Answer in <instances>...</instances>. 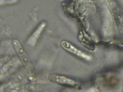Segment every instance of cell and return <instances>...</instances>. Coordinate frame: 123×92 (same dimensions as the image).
Wrapping results in <instances>:
<instances>
[{
	"label": "cell",
	"mask_w": 123,
	"mask_h": 92,
	"mask_svg": "<svg viewBox=\"0 0 123 92\" xmlns=\"http://www.w3.org/2000/svg\"><path fill=\"white\" fill-rule=\"evenodd\" d=\"M12 44L14 50L27 73L33 77H36L37 75V71L34 65L20 41L17 39H14L12 41Z\"/></svg>",
	"instance_id": "1"
},
{
	"label": "cell",
	"mask_w": 123,
	"mask_h": 92,
	"mask_svg": "<svg viewBox=\"0 0 123 92\" xmlns=\"http://www.w3.org/2000/svg\"><path fill=\"white\" fill-rule=\"evenodd\" d=\"M60 45L67 52L85 59L90 60L91 56L86 52L81 50L67 40H63L60 43Z\"/></svg>",
	"instance_id": "2"
},
{
	"label": "cell",
	"mask_w": 123,
	"mask_h": 92,
	"mask_svg": "<svg viewBox=\"0 0 123 92\" xmlns=\"http://www.w3.org/2000/svg\"><path fill=\"white\" fill-rule=\"evenodd\" d=\"M48 80L50 82L61 85L74 86L77 83L72 79L63 75L55 74H51L48 76Z\"/></svg>",
	"instance_id": "3"
},
{
	"label": "cell",
	"mask_w": 123,
	"mask_h": 92,
	"mask_svg": "<svg viewBox=\"0 0 123 92\" xmlns=\"http://www.w3.org/2000/svg\"><path fill=\"white\" fill-rule=\"evenodd\" d=\"M46 26V23L44 22H43L39 25L27 40L28 44L33 47L36 45L38 38L44 30Z\"/></svg>",
	"instance_id": "4"
},
{
	"label": "cell",
	"mask_w": 123,
	"mask_h": 92,
	"mask_svg": "<svg viewBox=\"0 0 123 92\" xmlns=\"http://www.w3.org/2000/svg\"><path fill=\"white\" fill-rule=\"evenodd\" d=\"M1 44H2L1 41V40H0V46H1Z\"/></svg>",
	"instance_id": "5"
}]
</instances>
